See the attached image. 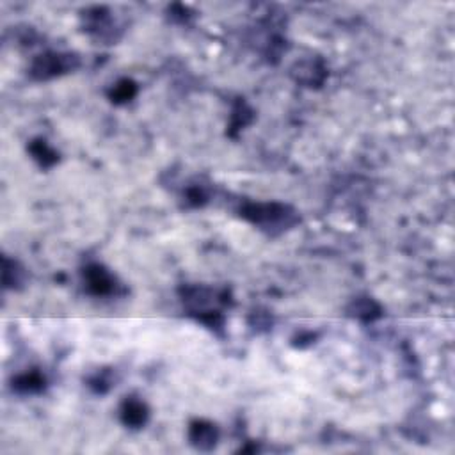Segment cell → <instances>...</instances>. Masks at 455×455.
Segmentation results:
<instances>
[{
    "mask_svg": "<svg viewBox=\"0 0 455 455\" xmlns=\"http://www.w3.org/2000/svg\"><path fill=\"white\" fill-rule=\"evenodd\" d=\"M242 215L246 219H249L251 223L258 224L262 228H283L292 226L296 223L293 219V212H290L288 206L276 205V203H271V205H249L242 210Z\"/></svg>",
    "mask_w": 455,
    "mask_h": 455,
    "instance_id": "cell-1",
    "label": "cell"
},
{
    "mask_svg": "<svg viewBox=\"0 0 455 455\" xmlns=\"http://www.w3.org/2000/svg\"><path fill=\"white\" fill-rule=\"evenodd\" d=\"M77 66L75 55H62V54H47L41 55L33 66V73L38 79H50V77L61 75V73L69 72Z\"/></svg>",
    "mask_w": 455,
    "mask_h": 455,
    "instance_id": "cell-2",
    "label": "cell"
},
{
    "mask_svg": "<svg viewBox=\"0 0 455 455\" xmlns=\"http://www.w3.org/2000/svg\"><path fill=\"white\" fill-rule=\"evenodd\" d=\"M84 281L87 290L94 296H107L114 290V278L100 265H91L84 271Z\"/></svg>",
    "mask_w": 455,
    "mask_h": 455,
    "instance_id": "cell-3",
    "label": "cell"
},
{
    "mask_svg": "<svg viewBox=\"0 0 455 455\" xmlns=\"http://www.w3.org/2000/svg\"><path fill=\"white\" fill-rule=\"evenodd\" d=\"M189 437H191V443L196 448H199V450H210V448L215 446L219 432H217L215 425H212V423L194 422L191 425V430H189Z\"/></svg>",
    "mask_w": 455,
    "mask_h": 455,
    "instance_id": "cell-4",
    "label": "cell"
},
{
    "mask_svg": "<svg viewBox=\"0 0 455 455\" xmlns=\"http://www.w3.org/2000/svg\"><path fill=\"white\" fill-rule=\"evenodd\" d=\"M121 418H123L125 425L132 427V429H139L148 420V408L141 400L128 398L123 404V408H121Z\"/></svg>",
    "mask_w": 455,
    "mask_h": 455,
    "instance_id": "cell-5",
    "label": "cell"
},
{
    "mask_svg": "<svg viewBox=\"0 0 455 455\" xmlns=\"http://www.w3.org/2000/svg\"><path fill=\"white\" fill-rule=\"evenodd\" d=\"M16 390L20 391H29V393H33V391H40L41 388L45 386V379L41 376H38V373H26V376L18 377L15 383Z\"/></svg>",
    "mask_w": 455,
    "mask_h": 455,
    "instance_id": "cell-6",
    "label": "cell"
},
{
    "mask_svg": "<svg viewBox=\"0 0 455 455\" xmlns=\"http://www.w3.org/2000/svg\"><path fill=\"white\" fill-rule=\"evenodd\" d=\"M135 91L137 89H135V84L132 82V80H121L120 84L114 86L111 98L112 101H128L130 98H134Z\"/></svg>",
    "mask_w": 455,
    "mask_h": 455,
    "instance_id": "cell-7",
    "label": "cell"
},
{
    "mask_svg": "<svg viewBox=\"0 0 455 455\" xmlns=\"http://www.w3.org/2000/svg\"><path fill=\"white\" fill-rule=\"evenodd\" d=\"M30 150H33V155L36 157L43 166H52V164L57 160V155L45 145V141H38V145H34Z\"/></svg>",
    "mask_w": 455,
    "mask_h": 455,
    "instance_id": "cell-8",
    "label": "cell"
},
{
    "mask_svg": "<svg viewBox=\"0 0 455 455\" xmlns=\"http://www.w3.org/2000/svg\"><path fill=\"white\" fill-rule=\"evenodd\" d=\"M356 308V315L358 317H366V318H373L372 313H377L379 311V308H377V304H373L372 300H358V303L354 304Z\"/></svg>",
    "mask_w": 455,
    "mask_h": 455,
    "instance_id": "cell-9",
    "label": "cell"
}]
</instances>
